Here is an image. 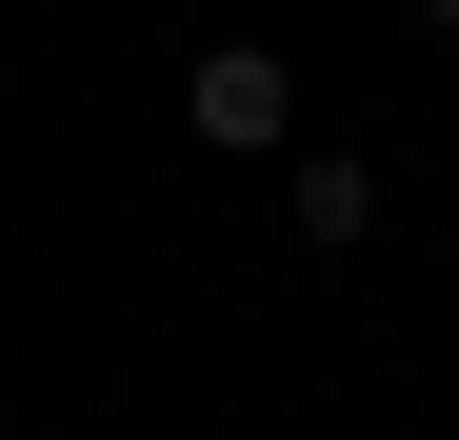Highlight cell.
Instances as JSON below:
<instances>
[{
	"instance_id": "obj_1",
	"label": "cell",
	"mask_w": 459,
	"mask_h": 440,
	"mask_svg": "<svg viewBox=\"0 0 459 440\" xmlns=\"http://www.w3.org/2000/svg\"><path fill=\"white\" fill-rule=\"evenodd\" d=\"M200 161H299V60L280 40H200Z\"/></svg>"
},
{
	"instance_id": "obj_2",
	"label": "cell",
	"mask_w": 459,
	"mask_h": 440,
	"mask_svg": "<svg viewBox=\"0 0 459 440\" xmlns=\"http://www.w3.org/2000/svg\"><path fill=\"white\" fill-rule=\"evenodd\" d=\"M280 220H299L320 260H359V241H379V161H280Z\"/></svg>"
},
{
	"instance_id": "obj_3",
	"label": "cell",
	"mask_w": 459,
	"mask_h": 440,
	"mask_svg": "<svg viewBox=\"0 0 459 440\" xmlns=\"http://www.w3.org/2000/svg\"><path fill=\"white\" fill-rule=\"evenodd\" d=\"M400 21H459V0H400Z\"/></svg>"
}]
</instances>
